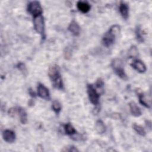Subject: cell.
Segmentation results:
<instances>
[{
    "label": "cell",
    "mask_w": 152,
    "mask_h": 152,
    "mask_svg": "<svg viewBox=\"0 0 152 152\" xmlns=\"http://www.w3.org/2000/svg\"><path fill=\"white\" fill-rule=\"evenodd\" d=\"M48 75L55 88L58 89L63 88V83L60 74L59 67L57 65H53L49 67Z\"/></svg>",
    "instance_id": "cell-1"
},
{
    "label": "cell",
    "mask_w": 152,
    "mask_h": 152,
    "mask_svg": "<svg viewBox=\"0 0 152 152\" xmlns=\"http://www.w3.org/2000/svg\"><path fill=\"white\" fill-rule=\"evenodd\" d=\"M120 33V27L118 25H113L104 34L102 38L103 45L106 47L110 46L115 42L116 37Z\"/></svg>",
    "instance_id": "cell-2"
},
{
    "label": "cell",
    "mask_w": 152,
    "mask_h": 152,
    "mask_svg": "<svg viewBox=\"0 0 152 152\" xmlns=\"http://www.w3.org/2000/svg\"><path fill=\"white\" fill-rule=\"evenodd\" d=\"M112 67L115 71V73L122 80H126L128 79V77L125 72V71L123 68L122 62L119 59H115L112 62Z\"/></svg>",
    "instance_id": "cell-3"
},
{
    "label": "cell",
    "mask_w": 152,
    "mask_h": 152,
    "mask_svg": "<svg viewBox=\"0 0 152 152\" xmlns=\"http://www.w3.org/2000/svg\"><path fill=\"white\" fill-rule=\"evenodd\" d=\"M34 29L37 33L40 34L43 38L45 36V27L43 17L40 15L34 17L33 20Z\"/></svg>",
    "instance_id": "cell-4"
},
{
    "label": "cell",
    "mask_w": 152,
    "mask_h": 152,
    "mask_svg": "<svg viewBox=\"0 0 152 152\" xmlns=\"http://www.w3.org/2000/svg\"><path fill=\"white\" fill-rule=\"evenodd\" d=\"M27 11L34 17L40 15L42 13V8L38 1L30 2L27 5Z\"/></svg>",
    "instance_id": "cell-5"
},
{
    "label": "cell",
    "mask_w": 152,
    "mask_h": 152,
    "mask_svg": "<svg viewBox=\"0 0 152 152\" xmlns=\"http://www.w3.org/2000/svg\"><path fill=\"white\" fill-rule=\"evenodd\" d=\"M87 94L90 102L94 105H97L99 103V94L93 85H87Z\"/></svg>",
    "instance_id": "cell-6"
},
{
    "label": "cell",
    "mask_w": 152,
    "mask_h": 152,
    "mask_svg": "<svg viewBox=\"0 0 152 152\" xmlns=\"http://www.w3.org/2000/svg\"><path fill=\"white\" fill-rule=\"evenodd\" d=\"M38 95L42 99L49 100L50 99V94L48 89L42 84H39L37 87Z\"/></svg>",
    "instance_id": "cell-7"
},
{
    "label": "cell",
    "mask_w": 152,
    "mask_h": 152,
    "mask_svg": "<svg viewBox=\"0 0 152 152\" xmlns=\"http://www.w3.org/2000/svg\"><path fill=\"white\" fill-rule=\"evenodd\" d=\"M2 137L4 141L9 143L13 142L15 140V133L9 129H6L3 132Z\"/></svg>",
    "instance_id": "cell-8"
},
{
    "label": "cell",
    "mask_w": 152,
    "mask_h": 152,
    "mask_svg": "<svg viewBox=\"0 0 152 152\" xmlns=\"http://www.w3.org/2000/svg\"><path fill=\"white\" fill-rule=\"evenodd\" d=\"M131 65L132 68L140 73L144 72L146 71L145 65L140 60H135L132 64H131Z\"/></svg>",
    "instance_id": "cell-9"
},
{
    "label": "cell",
    "mask_w": 152,
    "mask_h": 152,
    "mask_svg": "<svg viewBox=\"0 0 152 152\" xmlns=\"http://www.w3.org/2000/svg\"><path fill=\"white\" fill-rule=\"evenodd\" d=\"M129 106L130 112L133 116L135 117H138L141 115V110L135 103H134V102H130L129 103Z\"/></svg>",
    "instance_id": "cell-10"
},
{
    "label": "cell",
    "mask_w": 152,
    "mask_h": 152,
    "mask_svg": "<svg viewBox=\"0 0 152 152\" xmlns=\"http://www.w3.org/2000/svg\"><path fill=\"white\" fill-rule=\"evenodd\" d=\"M68 30L71 33H72L75 36H78L80 34V26L78 24V23L74 20L72 21L71 23L69 24L68 26Z\"/></svg>",
    "instance_id": "cell-11"
},
{
    "label": "cell",
    "mask_w": 152,
    "mask_h": 152,
    "mask_svg": "<svg viewBox=\"0 0 152 152\" xmlns=\"http://www.w3.org/2000/svg\"><path fill=\"white\" fill-rule=\"evenodd\" d=\"M77 6L79 11L83 13H87L90 10V4L85 1H78L77 4Z\"/></svg>",
    "instance_id": "cell-12"
},
{
    "label": "cell",
    "mask_w": 152,
    "mask_h": 152,
    "mask_svg": "<svg viewBox=\"0 0 152 152\" xmlns=\"http://www.w3.org/2000/svg\"><path fill=\"white\" fill-rule=\"evenodd\" d=\"M119 12L122 17L126 20L129 15V8L128 5L124 2H121L119 5Z\"/></svg>",
    "instance_id": "cell-13"
},
{
    "label": "cell",
    "mask_w": 152,
    "mask_h": 152,
    "mask_svg": "<svg viewBox=\"0 0 152 152\" xmlns=\"http://www.w3.org/2000/svg\"><path fill=\"white\" fill-rule=\"evenodd\" d=\"M139 101L141 104L144 106L145 107L150 108V103L149 102V100L147 99V96L142 92H139L138 93Z\"/></svg>",
    "instance_id": "cell-14"
},
{
    "label": "cell",
    "mask_w": 152,
    "mask_h": 152,
    "mask_svg": "<svg viewBox=\"0 0 152 152\" xmlns=\"http://www.w3.org/2000/svg\"><path fill=\"white\" fill-rule=\"evenodd\" d=\"M17 112L18 113V115L20 116V122L23 124H26L27 121V113L26 110L22 107H18L17 109Z\"/></svg>",
    "instance_id": "cell-15"
},
{
    "label": "cell",
    "mask_w": 152,
    "mask_h": 152,
    "mask_svg": "<svg viewBox=\"0 0 152 152\" xmlns=\"http://www.w3.org/2000/svg\"><path fill=\"white\" fill-rule=\"evenodd\" d=\"M95 129L99 134H103L106 131V126L103 122L101 120H98L95 124Z\"/></svg>",
    "instance_id": "cell-16"
},
{
    "label": "cell",
    "mask_w": 152,
    "mask_h": 152,
    "mask_svg": "<svg viewBox=\"0 0 152 152\" xmlns=\"http://www.w3.org/2000/svg\"><path fill=\"white\" fill-rule=\"evenodd\" d=\"M64 129L66 134L68 135H73L76 134L77 132L76 130L74 129L72 125L69 123H67L64 125Z\"/></svg>",
    "instance_id": "cell-17"
},
{
    "label": "cell",
    "mask_w": 152,
    "mask_h": 152,
    "mask_svg": "<svg viewBox=\"0 0 152 152\" xmlns=\"http://www.w3.org/2000/svg\"><path fill=\"white\" fill-rule=\"evenodd\" d=\"M132 127H133V129L135 131V132L137 134H138L139 135H140L141 136H144L145 135V131L144 129L140 125L134 124H133Z\"/></svg>",
    "instance_id": "cell-18"
},
{
    "label": "cell",
    "mask_w": 152,
    "mask_h": 152,
    "mask_svg": "<svg viewBox=\"0 0 152 152\" xmlns=\"http://www.w3.org/2000/svg\"><path fill=\"white\" fill-rule=\"evenodd\" d=\"M52 107L53 111L56 113H59V112L61 110V103L58 101L55 100V101L53 102V103H52Z\"/></svg>",
    "instance_id": "cell-19"
},
{
    "label": "cell",
    "mask_w": 152,
    "mask_h": 152,
    "mask_svg": "<svg viewBox=\"0 0 152 152\" xmlns=\"http://www.w3.org/2000/svg\"><path fill=\"white\" fill-rule=\"evenodd\" d=\"M138 55V49L135 46L131 47L128 51V56L129 58H135Z\"/></svg>",
    "instance_id": "cell-20"
},
{
    "label": "cell",
    "mask_w": 152,
    "mask_h": 152,
    "mask_svg": "<svg viewBox=\"0 0 152 152\" xmlns=\"http://www.w3.org/2000/svg\"><path fill=\"white\" fill-rule=\"evenodd\" d=\"M135 34H136L137 39L139 42L142 43V42H144V37H143L142 33V31H141V30L140 27H138L137 28L136 31H135Z\"/></svg>",
    "instance_id": "cell-21"
},
{
    "label": "cell",
    "mask_w": 152,
    "mask_h": 152,
    "mask_svg": "<svg viewBox=\"0 0 152 152\" xmlns=\"http://www.w3.org/2000/svg\"><path fill=\"white\" fill-rule=\"evenodd\" d=\"M62 151H74L75 152V151H78V150L74 146L70 145V146L65 147Z\"/></svg>",
    "instance_id": "cell-22"
},
{
    "label": "cell",
    "mask_w": 152,
    "mask_h": 152,
    "mask_svg": "<svg viewBox=\"0 0 152 152\" xmlns=\"http://www.w3.org/2000/svg\"><path fill=\"white\" fill-rule=\"evenodd\" d=\"M103 85H104L103 81L101 79H99V80L96 81V87L100 88L103 87Z\"/></svg>",
    "instance_id": "cell-23"
},
{
    "label": "cell",
    "mask_w": 152,
    "mask_h": 152,
    "mask_svg": "<svg viewBox=\"0 0 152 152\" xmlns=\"http://www.w3.org/2000/svg\"><path fill=\"white\" fill-rule=\"evenodd\" d=\"M16 112V109L15 108H11L9 111H8V113L11 116H15V113Z\"/></svg>",
    "instance_id": "cell-24"
},
{
    "label": "cell",
    "mask_w": 152,
    "mask_h": 152,
    "mask_svg": "<svg viewBox=\"0 0 152 152\" xmlns=\"http://www.w3.org/2000/svg\"><path fill=\"white\" fill-rule=\"evenodd\" d=\"M29 94H30V95L31 96H32V97H35V96H36V94H35L33 90H31V89L29 90Z\"/></svg>",
    "instance_id": "cell-25"
}]
</instances>
